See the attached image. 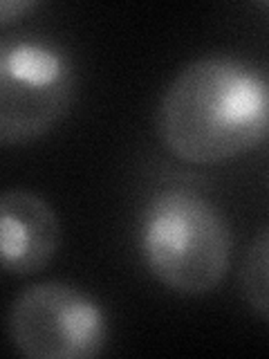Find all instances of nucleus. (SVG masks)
Returning a JSON list of instances; mask_svg holds the SVG:
<instances>
[{"label":"nucleus","mask_w":269,"mask_h":359,"mask_svg":"<svg viewBox=\"0 0 269 359\" xmlns=\"http://www.w3.org/2000/svg\"><path fill=\"white\" fill-rule=\"evenodd\" d=\"M157 133L177 160L213 166L269 137V76L229 54L191 61L164 90Z\"/></svg>","instance_id":"1"},{"label":"nucleus","mask_w":269,"mask_h":359,"mask_svg":"<svg viewBox=\"0 0 269 359\" xmlns=\"http://www.w3.org/2000/svg\"><path fill=\"white\" fill-rule=\"evenodd\" d=\"M34 7H36V3H29V0H18V3H14V0H5V3H0V25L9 27L16 18H20L25 11H29Z\"/></svg>","instance_id":"7"},{"label":"nucleus","mask_w":269,"mask_h":359,"mask_svg":"<svg viewBox=\"0 0 269 359\" xmlns=\"http://www.w3.org/2000/svg\"><path fill=\"white\" fill-rule=\"evenodd\" d=\"M137 247L146 269L164 287L202 297L227 276L233 236L216 202L186 187H164L139 213Z\"/></svg>","instance_id":"2"},{"label":"nucleus","mask_w":269,"mask_h":359,"mask_svg":"<svg viewBox=\"0 0 269 359\" xmlns=\"http://www.w3.org/2000/svg\"><path fill=\"white\" fill-rule=\"evenodd\" d=\"M74 59L43 36H5L0 43V144L22 146L50 133L72 106Z\"/></svg>","instance_id":"3"},{"label":"nucleus","mask_w":269,"mask_h":359,"mask_svg":"<svg viewBox=\"0 0 269 359\" xmlns=\"http://www.w3.org/2000/svg\"><path fill=\"white\" fill-rule=\"evenodd\" d=\"M9 339L27 359H92L108 346V317L88 292L63 280L29 285L14 299Z\"/></svg>","instance_id":"4"},{"label":"nucleus","mask_w":269,"mask_h":359,"mask_svg":"<svg viewBox=\"0 0 269 359\" xmlns=\"http://www.w3.org/2000/svg\"><path fill=\"white\" fill-rule=\"evenodd\" d=\"M61 220L39 194L7 189L0 198V258L7 276L45 269L61 247Z\"/></svg>","instance_id":"5"},{"label":"nucleus","mask_w":269,"mask_h":359,"mask_svg":"<svg viewBox=\"0 0 269 359\" xmlns=\"http://www.w3.org/2000/svg\"><path fill=\"white\" fill-rule=\"evenodd\" d=\"M240 287L249 308L269 321V227L256 236L244 256Z\"/></svg>","instance_id":"6"}]
</instances>
